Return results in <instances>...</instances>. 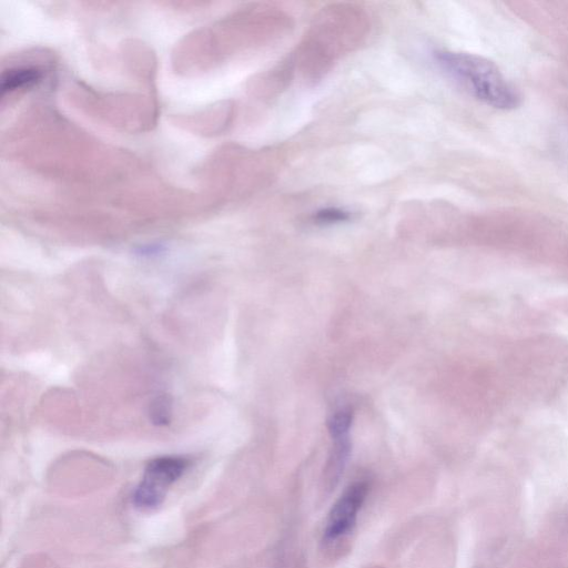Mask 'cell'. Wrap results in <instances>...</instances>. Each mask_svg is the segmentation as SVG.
Instances as JSON below:
<instances>
[{"instance_id": "1", "label": "cell", "mask_w": 568, "mask_h": 568, "mask_svg": "<svg viewBox=\"0 0 568 568\" xmlns=\"http://www.w3.org/2000/svg\"><path fill=\"white\" fill-rule=\"evenodd\" d=\"M371 31L367 11L352 2H335L313 17L291 59L295 75L305 82L323 79L344 57L358 49Z\"/></svg>"}, {"instance_id": "2", "label": "cell", "mask_w": 568, "mask_h": 568, "mask_svg": "<svg viewBox=\"0 0 568 568\" xmlns=\"http://www.w3.org/2000/svg\"><path fill=\"white\" fill-rule=\"evenodd\" d=\"M505 373L526 396L551 400L568 384V341L550 334L518 341L506 354Z\"/></svg>"}, {"instance_id": "3", "label": "cell", "mask_w": 568, "mask_h": 568, "mask_svg": "<svg viewBox=\"0 0 568 568\" xmlns=\"http://www.w3.org/2000/svg\"><path fill=\"white\" fill-rule=\"evenodd\" d=\"M435 59L445 72L485 104L501 110L519 105L518 91L489 59L449 50L436 51Z\"/></svg>"}, {"instance_id": "4", "label": "cell", "mask_w": 568, "mask_h": 568, "mask_svg": "<svg viewBox=\"0 0 568 568\" xmlns=\"http://www.w3.org/2000/svg\"><path fill=\"white\" fill-rule=\"evenodd\" d=\"M187 464L185 458L178 456L152 459L133 491L134 506L141 509H153L160 506L168 489L184 474Z\"/></svg>"}, {"instance_id": "5", "label": "cell", "mask_w": 568, "mask_h": 568, "mask_svg": "<svg viewBox=\"0 0 568 568\" xmlns=\"http://www.w3.org/2000/svg\"><path fill=\"white\" fill-rule=\"evenodd\" d=\"M369 486L366 481H355L349 485L333 505L324 529L326 540H335L347 534L356 523Z\"/></svg>"}, {"instance_id": "6", "label": "cell", "mask_w": 568, "mask_h": 568, "mask_svg": "<svg viewBox=\"0 0 568 568\" xmlns=\"http://www.w3.org/2000/svg\"><path fill=\"white\" fill-rule=\"evenodd\" d=\"M295 77L293 63L288 55L266 71L257 80L260 95L273 98L281 94L291 84Z\"/></svg>"}, {"instance_id": "7", "label": "cell", "mask_w": 568, "mask_h": 568, "mask_svg": "<svg viewBox=\"0 0 568 568\" xmlns=\"http://www.w3.org/2000/svg\"><path fill=\"white\" fill-rule=\"evenodd\" d=\"M42 77L34 67H20L4 71L1 77V93L12 92L37 83Z\"/></svg>"}, {"instance_id": "8", "label": "cell", "mask_w": 568, "mask_h": 568, "mask_svg": "<svg viewBox=\"0 0 568 568\" xmlns=\"http://www.w3.org/2000/svg\"><path fill=\"white\" fill-rule=\"evenodd\" d=\"M149 417L156 426L169 425L172 418V402L165 395L155 397L149 407Z\"/></svg>"}, {"instance_id": "9", "label": "cell", "mask_w": 568, "mask_h": 568, "mask_svg": "<svg viewBox=\"0 0 568 568\" xmlns=\"http://www.w3.org/2000/svg\"><path fill=\"white\" fill-rule=\"evenodd\" d=\"M353 420V414L349 408H343L335 412L328 419V430L334 439L348 436Z\"/></svg>"}, {"instance_id": "10", "label": "cell", "mask_w": 568, "mask_h": 568, "mask_svg": "<svg viewBox=\"0 0 568 568\" xmlns=\"http://www.w3.org/2000/svg\"><path fill=\"white\" fill-rule=\"evenodd\" d=\"M348 219V212L335 207L321 210L314 215V220L318 223H335L346 221Z\"/></svg>"}, {"instance_id": "11", "label": "cell", "mask_w": 568, "mask_h": 568, "mask_svg": "<svg viewBox=\"0 0 568 568\" xmlns=\"http://www.w3.org/2000/svg\"><path fill=\"white\" fill-rule=\"evenodd\" d=\"M164 250L165 248H164L163 245H160V244H148V245L139 246L135 250V254H138L140 256H143V257H151V256H156V255L163 253Z\"/></svg>"}, {"instance_id": "12", "label": "cell", "mask_w": 568, "mask_h": 568, "mask_svg": "<svg viewBox=\"0 0 568 568\" xmlns=\"http://www.w3.org/2000/svg\"><path fill=\"white\" fill-rule=\"evenodd\" d=\"M559 308L568 314V298L560 301Z\"/></svg>"}]
</instances>
